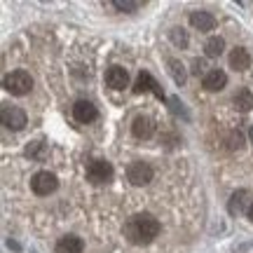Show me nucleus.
<instances>
[{"label": "nucleus", "instance_id": "f257e3e1", "mask_svg": "<svg viewBox=\"0 0 253 253\" xmlns=\"http://www.w3.org/2000/svg\"><path fill=\"white\" fill-rule=\"evenodd\" d=\"M160 235V220L153 213H136L125 223V237L136 246L150 244Z\"/></svg>", "mask_w": 253, "mask_h": 253}, {"label": "nucleus", "instance_id": "f03ea898", "mask_svg": "<svg viewBox=\"0 0 253 253\" xmlns=\"http://www.w3.org/2000/svg\"><path fill=\"white\" fill-rule=\"evenodd\" d=\"M5 89L9 91V94H14V96H24V94H28L31 91V87H33V78H31V73L26 71H12L5 75Z\"/></svg>", "mask_w": 253, "mask_h": 253}, {"label": "nucleus", "instance_id": "7ed1b4c3", "mask_svg": "<svg viewBox=\"0 0 253 253\" xmlns=\"http://www.w3.org/2000/svg\"><path fill=\"white\" fill-rule=\"evenodd\" d=\"M56 185H59V181H56L54 173L49 171H38L33 178H31V190L36 192L38 197H47V195H52L56 190Z\"/></svg>", "mask_w": 253, "mask_h": 253}, {"label": "nucleus", "instance_id": "20e7f679", "mask_svg": "<svg viewBox=\"0 0 253 253\" xmlns=\"http://www.w3.org/2000/svg\"><path fill=\"white\" fill-rule=\"evenodd\" d=\"M126 178L131 185H148L153 181V167L148 162H131L126 169Z\"/></svg>", "mask_w": 253, "mask_h": 253}, {"label": "nucleus", "instance_id": "39448f33", "mask_svg": "<svg viewBox=\"0 0 253 253\" xmlns=\"http://www.w3.org/2000/svg\"><path fill=\"white\" fill-rule=\"evenodd\" d=\"M0 118H2V125L7 126V129H14V131L26 126V113L21 108H17V106H2Z\"/></svg>", "mask_w": 253, "mask_h": 253}, {"label": "nucleus", "instance_id": "423d86ee", "mask_svg": "<svg viewBox=\"0 0 253 253\" xmlns=\"http://www.w3.org/2000/svg\"><path fill=\"white\" fill-rule=\"evenodd\" d=\"M87 178H89L91 183H96V185L108 183L110 178H113V167H110L106 160H94V162H89V167H87Z\"/></svg>", "mask_w": 253, "mask_h": 253}, {"label": "nucleus", "instance_id": "0eeeda50", "mask_svg": "<svg viewBox=\"0 0 253 253\" xmlns=\"http://www.w3.org/2000/svg\"><path fill=\"white\" fill-rule=\"evenodd\" d=\"M134 91L136 94H143V91H153L157 99H164V91L160 87V82L155 80L150 73H138V78H136V84H134Z\"/></svg>", "mask_w": 253, "mask_h": 253}, {"label": "nucleus", "instance_id": "6e6552de", "mask_svg": "<svg viewBox=\"0 0 253 253\" xmlns=\"http://www.w3.org/2000/svg\"><path fill=\"white\" fill-rule=\"evenodd\" d=\"M253 199H251V192L249 190H237V192H232V197H230V204H227V211L232 213V216H237V213H249V209H251Z\"/></svg>", "mask_w": 253, "mask_h": 253}, {"label": "nucleus", "instance_id": "1a4fd4ad", "mask_svg": "<svg viewBox=\"0 0 253 253\" xmlns=\"http://www.w3.org/2000/svg\"><path fill=\"white\" fill-rule=\"evenodd\" d=\"M96 106L91 103V101H75V106H73V118L82 122V125H87V122H94L96 120Z\"/></svg>", "mask_w": 253, "mask_h": 253}, {"label": "nucleus", "instance_id": "9d476101", "mask_svg": "<svg viewBox=\"0 0 253 253\" xmlns=\"http://www.w3.org/2000/svg\"><path fill=\"white\" fill-rule=\"evenodd\" d=\"M106 84L110 89H125L129 84V73L122 68V66H110L106 71Z\"/></svg>", "mask_w": 253, "mask_h": 253}, {"label": "nucleus", "instance_id": "9b49d317", "mask_svg": "<svg viewBox=\"0 0 253 253\" xmlns=\"http://www.w3.org/2000/svg\"><path fill=\"white\" fill-rule=\"evenodd\" d=\"M131 134L136 138H150L155 134V122L148 115H138L134 120V125H131Z\"/></svg>", "mask_w": 253, "mask_h": 253}, {"label": "nucleus", "instance_id": "f8f14e48", "mask_svg": "<svg viewBox=\"0 0 253 253\" xmlns=\"http://www.w3.org/2000/svg\"><path fill=\"white\" fill-rule=\"evenodd\" d=\"M202 84H204V89H209V91H220L227 84V75L223 71L213 68V71H209L207 75H204Z\"/></svg>", "mask_w": 253, "mask_h": 253}, {"label": "nucleus", "instance_id": "ddd939ff", "mask_svg": "<svg viewBox=\"0 0 253 253\" xmlns=\"http://www.w3.org/2000/svg\"><path fill=\"white\" fill-rule=\"evenodd\" d=\"M84 242L78 235H66L56 242V253H82Z\"/></svg>", "mask_w": 253, "mask_h": 253}, {"label": "nucleus", "instance_id": "4468645a", "mask_svg": "<svg viewBox=\"0 0 253 253\" xmlns=\"http://www.w3.org/2000/svg\"><path fill=\"white\" fill-rule=\"evenodd\" d=\"M190 24L197 28V31H211V28L216 26V19L207 9H197V12L190 14Z\"/></svg>", "mask_w": 253, "mask_h": 253}, {"label": "nucleus", "instance_id": "2eb2a0df", "mask_svg": "<svg viewBox=\"0 0 253 253\" xmlns=\"http://www.w3.org/2000/svg\"><path fill=\"white\" fill-rule=\"evenodd\" d=\"M230 66H232L235 71H246V68L251 66V54H249V49L235 47L232 54H230Z\"/></svg>", "mask_w": 253, "mask_h": 253}, {"label": "nucleus", "instance_id": "dca6fc26", "mask_svg": "<svg viewBox=\"0 0 253 253\" xmlns=\"http://www.w3.org/2000/svg\"><path fill=\"white\" fill-rule=\"evenodd\" d=\"M232 103L237 106V110H242V113H249V110L253 108V91L251 89H239L235 94V99H232Z\"/></svg>", "mask_w": 253, "mask_h": 253}, {"label": "nucleus", "instance_id": "f3484780", "mask_svg": "<svg viewBox=\"0 0 253 253\" xmlns=\"http://www.w3.org/2000/svg\"><path fill=\"white\" fill-rule=\"evenodd\" d=\"M223 49H225V42H223V38H209L207 45H204V52H207L209 59H213V56H220L223 54Z\"/></svg>", "mask_w": 253, "mask_h": 253}, {"label": "nucleus", "instance_id": "a211bd4d", "mask_svg": "<svg viewBox=\"0 0 253 253\" xmlns=\"http://www.w3.org/2000/svg\"><path fill=\"white\" fill-rule=\"evenodd\" d=\"M169 73H171V78L176 84H183L185 82V71H183V63L178 59H169Z\"/></svg>", "mask_w": 253, "mask_h": 253}, {"label": "nucleus", "instance_id": "6ab92c4d", "mask_svg": "<svg viewBox=\"0 0 253 253\" xmlns=\"http://www.w3.org/2000/svg\"><path fill=\"white\" fill-rule=\"evenodd\" d=\"M141 0H113V7L120 9V12H136L141 9Z\"/></svg>", "mask_w": 253, "mask_h": 253}, {"label": "nucleus", "instance_id": "aec40b11", "mask_svg": "<svg viewBox=\"0 0 253 253\" xmlns=\"http://www.w3.org/2000/svg\"><path fill=\"white\" fill-rule=\"evenodd\" d=\"M26 155H28V157H33V160H45V155H47L45 143H40V141H36V143L26 145Z\"/></svg>", "mask_w": 253, "mask_h": 253}, {"label": "nucleus", "instance_id": "412c9836", "mask_svg": "<svg viewBox=\"0 0 253 253\" xmlns=\"http://www.w3.org/2000/svg\"><path fill=\"white\" fill-rule=\"evenodd\" d=\"M169 38H171V42L176 47H188V33H185L183 28H171V31H169Z\"/></svg>", "mask_w": 253, "mask_h": 253}, {"label": "nucleus", "instance_id": "4be33fe9", "mask_svg": "<svg viewBox=\"0 0 253 253\" xmlns=\"http://www.w3.org/2000/svg\"><path fill=\"white\" fill-rule=\"evenodd\" d=\"M242 145H244L242 131H230V136H227V148H230V150H239Z\"/></svg>", "mask_w": 253, "mask_h": 253}, {"label": "nucleus", "instance_id": "5701e85b", "mask_svg": "<svg viewBox=\"0 0 253 253\" xmlns=\"http://www.w3.org/2000/svg\"><path fill=\"white\" fill-rule=\"evenodd\" d=\"M192 73H195V75L204 73V63H202V61H195V68H192Z\"/></svg>", "mask_w": 253, "mask_h": 253}, {"label": "nucleus", "instance_id": "b1692460", "mask_svg": "<svg viewBox=\"0 0 253 253\" xmlns=\"http://www.w3.org/2000/svg\"><path fill=\"white\" fill-rule=\"evenodd\" d=\"M249 218L253 220V204H251V209H249Z\"/></svg>", "mask_w": 253, "mask_h": 253}, {"label": "nucleus", "instance_id": "393cba45", "mask_svg": "<svg viewBox=\"0 0 253 253\" xmlns=\"http://www.w3.org/2000/svg\"><path fill=\"white\" fill-rule=\"evenodd\" d=\"M251 141H253V129H251Z\"/></svg>", "mask_w": 253, "mask_h": 253}]
</instances>
